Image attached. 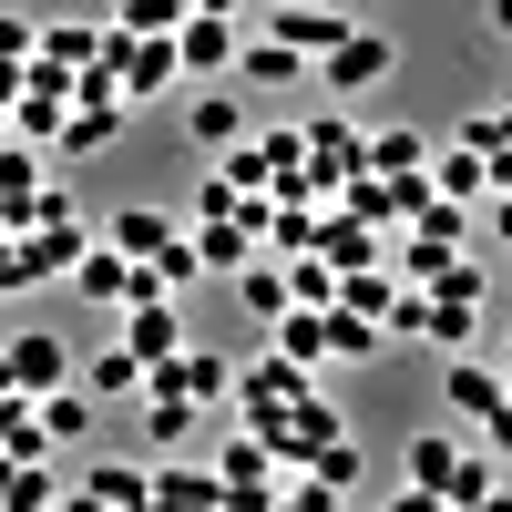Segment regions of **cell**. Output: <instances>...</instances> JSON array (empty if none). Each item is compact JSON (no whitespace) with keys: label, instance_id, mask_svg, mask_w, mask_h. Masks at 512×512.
<instances>
[{"label":"cell","instance_id":"obj_1","mask_svg":"<svg viewBox=\"0 0 512 512\" xmlns=\"http://www.w3.org/2000/svg\"><path fill=\"white\" fill-rule=\"evenodd\" d=\"M308 72L328 82L338 103H349V93H379V82L400 72V41H390V31H359V21H349V41H338V52H318Z\"/></svg>","mask_w":512,"mask_h":512},{"label":"cell","instance_id":"obj_18","mask_svg":"<svg viewBox=\"0 0 512 512\" xmlns=\"http://www.w3.org/2000/svg\"><path fill=\"white\" fill-rule=\"evenodd\" d=\"M420 164H431V134L390 123V134H369V164H359V175H420Z\"/></svg>","mask_w":512,"mask_h":512},{"label":"cell","instance_id":"obj_25","mask_svg":"<svg viewBox=\"0 0 512 512\" xmlns=\"http://www.w3.org/2000/svg\"><path fill=\"white\" fill-rule=\"evenodd\" d=\"M328 359H379V318H359V308H328Z\"/></svg>","mask_w":512,"mask_h":512},{"label":"cell","instance_id":"obj_20","mask_svg":"<svg viewBox=\"0 0 512 512\" xmlns=\"http://www.w3.org/2000/svg\"><path fill=\"white\" fill-rule=\"evenodd\" d=\"M144 441H154V451L195 441V400H185V390H144Z\"/></svg>","mask_w":512,"mask_h":512},{"label":"cell","instance_id":"obj_7","mask_svg":"<svg viewBox=\"0 0 512 512\" xmlns=\"http://www.w3.org/2000/svg\"><path fill=\"white\" fill-rule=\"evenodd\" d=\"M267 31L287 41V52H338V41H349V11H338V0H267Z\"/></svg>","mask_w":512,"mask_h":512},{"label":"cell","instance_id":"obj_4","mask_svg":"<svg viewBox=\"0 0 512 512\" xmlns=\"http://www.w3.org/2000/svg\"><path fill=\"white\" fill-rule=\"evenodd\" d=\"M308 379H318V369H297L287 349H267V359L236 369V410H246V420H277L287 400H308Z\"/></svg>","mask_w":512,"mask_h":512},{"label":"cell","instance_id":"obj_21","mask_svg":"<svg viewBox=\"0 0 512 512\" xmlns=\"http://www.w3.org/2000/svg\"><path fill=\"white\" fill-rule=\"evenodd\" d=\"M31 410H41V431H52V441H82V431H93V390H72V379H62V390H41Z\"/></svg>","mask_w":512,"mask_h":512},{"label":"cell","instance_id":"obj_34","mask_svg":"<svg viewBox=\"0 0 512 512\" xmlns=\"http://www.w3.org/2000/svg\"><path fill=\"white\" fill-rule=\"evenodd\" d=\"M502 379H512V338H502Z\"/></svg>","mask_w":512,"mask_h":512},{"label":"cell","instance_id":"obj_6","mask_svg":"<svg viewBox=\"0 0 512 512\" xmlns=\"http://www.w3.org/2000/svg\"><path fill=\"white\" fill-rule=\"evenodd\" d=\"M175 62H185V82L236 72V11H185L175 21Z\"/></svg>","mask_w":512,"mask_h":512},{"label":"cell","instance_id":"obj_8","mask_svg":"<svg viewBox=\"0 0 512 512\" xmlns=\"http://www.w3.org/2000/svg\"><path fill=\"white\" fill-rule=\"evenodd\" d=\"M359 164H369V134H359V123H338V113H318V123H308V185L338 195Z\"/></svg>","mask_w":512,"mask_h":512},{"label":"cell","instance_id":"obj_12","mask_svg":"<svg viewBox=\"0 0 512 512\" xmlns=\"http://www.w3.org/2000/svg\"><path fill=\"white\" fill-rule=\"evenodd\" d=\"M0 349H11V379H21L31 400H41V390H62V379H72V349H62L52 328H21V338H0Z\"/></svg>","mask_w":512,"mask_h":512},{"label":"cell","instance_id":"obj_10","mask_svg":"<svg viewBox=\"0 0 512 512\" xmlns=\"http://www.w3.org/2000/svg\"><path fill=\"white\" fill-rule=\"evenodd\" d=\"M185 144H195V154H226V144H246V103L226 93V82H205V93L185 103Z\"/></svg>","mask_w":512,"mask_h":512},{"label":"cell","instance_id":"obj_29","mask_svg":"<svg viewBox=\"0 0 512 512\" xmlns=\"http://www.w3.org/2000/svg\"><path fill=\"white\" fill-rule=\"evenodd\" d=\"M236 205H246V195H236L226 175H205V185H195V216H236Z\"/></svg>","mask_w":512,"mask_h":512},{"label":"cell","instance_id":"obj_23","mask_svg":"<svg viewBox=\"0 0 512 512\" xmlns=\"http://www.w3.org/2000/svg\"><path fill=\"white\" fill-rule=\"evenodd\" d=\"M236 297H246V318H277V308H287V256H277V267H256V256H246V267H236Z\"/></svg>","mask_w":512,"mask_h":512},{"label":"cell","instance_id":"obj_3","mask_svg":"<svg viewBox=\"0 0 512 512\" xmlns=\"http://www.w3.org/2000/svg\"><path fill=\"white\" fill-rule=\"evenodd\" d=\"M441 400H451V420L461 431H492V410L512 400V379H502V359H472V349H451V369H441Z\"/></svg>","mask_w":512,"mask_h":512},{"label":"cell","instance_id":"obj_19","mask_svg":"<svg viewBox=\"0 0 512 512\" xmlns=\"http://www.w3.org/2000/svg\"><path fill=\"white\" fill-rule=\"evenodd\" d=\"M154 502H226L216 461H154Z\"/></svg>","mask_w":512,"mask_h":512},{"label":"cell","instance_id":"obj_22","mask_svg":"<svg viewBox=\"0 0 512 512\" xmlns=\"http://www.w3.org/2000/svg\"><path fill=\"white\" fill-rule=\"evenodd\" d=\"M297 472H318L328 492H359V472H369V461H359V441H349V431H338V441H318L308 461H297Z\"/></svg>","mask_w":512,"mask_h":512},{"label":"cell","instance_id":"obj_13","mask_svg":"<svg viewBox=\"0 0 512 512\" xmlns=\"http://www.w3.org/2000/svg\"><path fill=\"white\" fill-rule=\"evenodd\" d=\"M72 492H82V502H123V512H144V502H154V472H144V461H93Z\"/></svg>","mask_w":512,"mask_h":512},{"label":"cell","instance_id":"obj_9","mask_svg":"<svg viewBox=\"0 0 512 512\" xmlns=\"http://www.w3.org/2000/svg\"><path fill=\"white\" fill-rule=\"evenodd\" d=\"M123 349H134L144 369L185 349V308H175V287H154V297H134V308H123Z\"/></svg>","mask_w":512,"mask_h":512},{"label":"cell","instance_id":"obj_15","mask_svg":"<svg viewBox=\"0 0 512 512\" xmlns=\"http://www.w3.org/2000/svg\"><path fill=\"white\" fill-rule=\"evenodd\" d=\"M431 195H451V205H482V195H492V164H482L472 144H451V154H431Z\"/></svg>","mask_w":512,"mask_h":512},{"label":"cell","instance_id":"obj_27","mask_svg":"<svg viewBox=\"0 0 512 512\" xmlns=\"http://www.w3.org/2000/svg\"><path fill=\"white\" fill-rule=\"evenodd\" d=\"M461 144H472V154H512V103H502V113H472V123H461Z\"/></svg>","mask_w":512,"mask_h":512},{"label":"cell","instance_id":"obj_26","mask_svg":"<svg viewBox=\"0 0 512 512\" xmlns=\"http://www.w3.org/2000/svg\"><path fill=\"white\" fill-rule=\"evenodd\" d=\"M195 0H113V31H175Z\"/></svg>","mask_w":512,"mask_h":512},{"label":"cell","instance_id":"obj_11","mask_svg":"<svg viewBox=\"0 0 512 512\" xmlns=\"http://www.w3.org/2000/svg\"><path fill=\"white\" fill-rule=\"evenodd\" d=\"M236 82L246 93H287V82H308V52H287L277 31H256V41H236Z\"/></svg>","mask_w":512,"mask_h":512},{"label":"cell","instance_id":"obj_2","mask_svg":"<svg viewBox=\"0 0 512 512\" xmlns=\"http://www.w3.org/2000/svg\"><path fill=\"white\" fill-rule=\"evenodd\" d=\"M72 287H82V297H93V308H134V297H154L164 277L144 267V256H123L113 236H93V246H82V256H72Z\"/></svg>","mask_w":512,"mask_h":512},{"label":"cell","instance_id":"obj_31","mask_svg":"<svg viewBox=\"0 0 512 512\" xmlns=\"http://www.w3.org/2000/svg\"><path fill=\"white\" fill-rule=\"evenodd\" d=\"M482 441H492V451H502V461H512V400H502V410H492V431H482Z\"/></svg>","mask_w":512,"mask_h":512},{"label":"cell","instance_id":"obj_24","mask_svg":"<svg viewBox=\"0 0 512 512\" xmlns=\"http://www.w3.org/2000/svg\"><path fill=\"white\" fill-rule=\"evenodd\" d=\"M451 461H461V431H420V441H410V482H420V492H441V482H451Z\"/></svg>","mask_w":512,"mask_h":512},{"label":"cell","instance_id":"obj_17","mask_svg":"<svg viewBox=\"0 0 512 512\" xmlns=\"http://www.w3.org/2000/svg\"><path fill=\"white\" fill-rule=\"evenodd\" d=\"M82 390H93V400H144V359L123 349V338H113V349H93V369H82Z\"/></svg>","mask_w":512,"mask_h":512},{"label":"cell","instance_id":"obj_28","mask_svg":"<svg viewBox=\"0 0 512 512\" xmlns=\"http://www.w3.org/2000/svg\"><path fill=\"white\" fill-rule=\"evenodd\" d=\"M31 52H41V31H31L21 11H0V62H31Z\"/></svg>","mask_w":512,"mask_h":512},{"label":"cell","instance_id":"obj_32","mask_svg":"<svg viewBox=\"0 0 512 512\" xmlns=\"http://www.w3.org/2000/svg\"><path fill=\"white\" fill-rule=\"evenodd\" d=\"M0 390H21V379H11V349H0Z\"/></svg>","mask_w":512,"mask_h":512},{"label":"cell","instance_id":"obj_14","mask_svg":"<svg viewBox=\"0 0 512 512\" xmlns=\"http://www.w3.org/2000/svg\"><path fill=\"white\" fill-rule=\"evenodd\" d=\"M103 236H113L123 256H164V246H175V236H185V216H164V205H123V216H113Z\"/></svg>","mask_w":512,"mask_h":512},{"label":"cell","instance_id":"obj_16","mask_svg":"<svg viewBox=\"0 0 512 512\" xmlns=\"http://www.w3.org/2000/svg\"><path fill=\"white\" fill-rule=\"evenodd\" d=\"M41 62H52V72H93L103 62V31L93 21H41Z\"/></svg>","mask_w":512,"mask_h":512},{"label":"cell","instance_id":"obj_30","mask_svg":"<svg viewBox=\"0 0 512 512\" xmlns=\"http://www.w3.org/2000/svg\"><path fill=\"white\" fill-rule=\"evenodd\" d=\"M482 31H492V41H512V0H482Z\"/></svg>","mask_w":512,"mask_h":512},{"label":"cell","instance_id":"obj_33","mask_svg":"<svg viewBox=\"0 0 512 512\" xmlns=\"http://www.w3.org/2000/svg\"><path fill=\"white\" fill-rule=\"evenodd\" d=\"M195 11H246V0H195Z\"/></svg>","mask_w":512,"mask_h":512},{"label":"cell","instance_id":"obj_5","mask_svg":"<svg viewBox=\"0 0 512 512\" xmlns=\"http://www.w3.org/2000/svg\"><path fill=\"white\" fill-rule=\"evenodd\" d=\"M216 482H226V502H277V482H287V461L267 451V431H236V441L216 451Z\"/></svg>","mask_w":512,"mask_h":512}]
</instances>
